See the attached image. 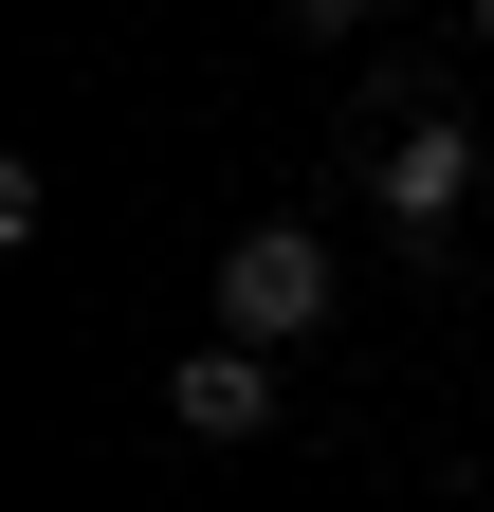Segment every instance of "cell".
<instances>
[{
  "instance_id": "obj_1",
  "label": "cell",
  "mask_w": 494,
  "mask_h": 512,
  "mask_svg": "<svg viewBox=\"0 0 494 512\" xmlns=\"http://www.w3.org/2000/svg\"><path fill=\"white\" fill-rule=\"evenodd\" d=\"M330 330V238L312 220H238L220 238V348H293Z\"/></svg>"
},
{
  "instance_id": "obj_2",
  "label": "cell",
  "mask_w": 494,
  "mask_h": 512,
  "mask_svg": "<svg viewBox=\"0 0 494 512\" xmlns=\"http://www.w3.org/2000/svg\"><path fill=\"white\" fill-rule=\"evenodd\" d=\"M458 202H476V128H458V110H403V128H385V220H403V256L458 238Z\"/></svg>"
},
{
  "instance_id": "obj_3",
  "label": "cell",
  "mask_w": 494,
  "mask_h": 512,
  "mask_svg": "<svg viewBox=\"0 0 494 512\" xmlns=\"http://www.w3.org/2000/svg\"><path fill=\"white\" fill-rule=\"evenodd\" d=\"M165 421H183V439H257V421H275V348H183V366H165Z\"/></svg>"
},
{
  "instance_id": "obj_4",
  "label": "cell",
  "mask_w": 494,
  "mask_h": 512,
  "mask_svg": "<svg viewBox=\"0 0 494 512\" xmlns=\"http://www.w3.org/2000/svg\"><path fill=\"white\" fill-rule=\"evenodd\" d=\"M366 19H385V0H293V37H366Z\"/></svg>"
},
{
  "instance_id": "obj_5",
  "label": "cell",
  "mask_w": 494,
  "mask_h": 512,
  "mask_svg": "<svg viewBox=\"0 0 494 512\" xmlns=\"http://www.w3.org/2000/svg\"><path fill=\"white\" fill-rule=\"evenodd\" d=\"M476 37H494V0H476Z\"/></svg>"
}]
</instances>
